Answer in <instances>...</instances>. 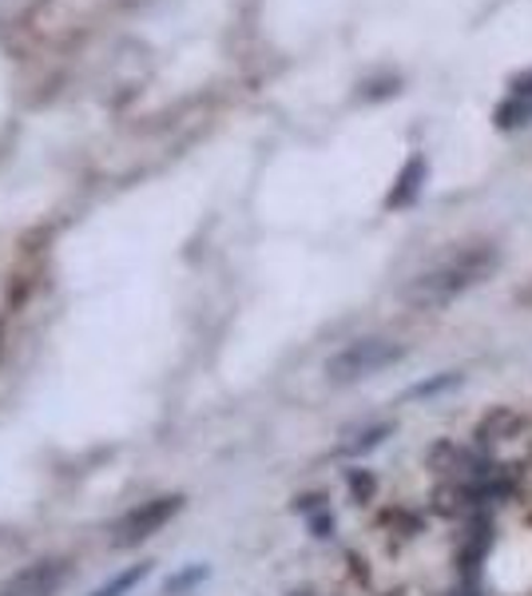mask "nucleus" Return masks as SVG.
Listing matches in <instances>:
<instances>
[{
  "label": "nucleus",
  "instance_id": "f257e3e1",
  "mask_svg": "<svg viewBox=\"0 0 532 596\" xmlns=\"http://www.w3.org/2000/svg\"><path fill=\"white\" fill-rule=\"evenodd\" d=\"M497 263H501V259H497L493 246H485V243L461 246V251H453L449 259H441L438 266H429L426 275L413 279V283H409V299L421 306L449 303L457 294H466L469 286L485 283Z\"/></svg>",
  "mask_w": 532,
  "mask_h": 596
},
{
  "label": "nucleus",
  "instance_id": "f03ea898",
  "mask_svg": "<svg viewBox=\"0 0 532 596\" xmlns=\"http://www.w3.org/2000/svg\"><path fill=\"white\" fill-rule=\"evenodd\" d=\"M401 354L406 351L390 339H358L326 362V378L338 382V386L361 382V378H370V374H381V370L393 366V362H401Z\"/></svg>",
  "mask_w": 532,
  "mask_h": 596
},
{
  "label": "nucleus",
  "instance_id": "7ed1b4c3",
  "mask_svg": "<svg viewBox=\"0 0 532 596\" xmlns=\"http://www.w3.org/2000/svg\"><path fill=\"white\" fill-rule=\"evenodd\" d=\"M183 509V497L180 493H167V497H152V502H143L140 509L127 513L120 525H115V545H140V541L155 537V533Z\"/></svg>",
  "mask_w": 532,
  "mask_h": 596
},
{
  "label": "nucleus",
  "instance_id": "20e7f679",
  "mask_svg": "<svg viewBox=\"0 0 532 596\" xmlns=\"http://www.w3.org/2000/svg\"><path fill=\"white\" fill-rule=\"evenodd\" d=\"M60 585H64V565L60 560H37V565L12 573L0 585V596H57Z\"/></svg>",
  "mask_w": 532,
  "mask_h": 596
},
{
  "label": "nucleus",
  "instance_id": "39448f33",
  "mask_svg": "<svg viewBox=\"0 0 532 596\" xmlns=\"http://www.w3.org/2000/svg\"><path fill=\"white\" fill-rule=\"evenodd\" d=\"M147 577H152V565H132V568H124V573H115L112 580H104V585L95 588V593H88V596H127Z\"/></svg>",
  "mask_w": 532,
  "mask_h": 596
},
{
  "label": "nucleus",
  "instance_id": "423d86ee",
  "mask_svg": "<svg viewBox=\"0 0 532 596\" xmlns=\"http://www.w3.org/2000/svg\"><path fill=\"white\" fill-rule=\"evenodd\" d=\"M421 180H426V163H421V160H409L406 171L398 175V188L390 191V208H401V203H409V199L418 195Z\"/></svg>",
  "mask_w": 532,
  "mask_h": 596
},
{
  "label": "nucleus",
  "instance_id": "0eeeda50",
  "mask_svg": "<svg viewBox=\"0 0 532 596\" xmlns=\"http://www.w3.org/2000/svg\"><path fill=\"white\" fill-rule=\"evenodd\" d=\"M497 120H501V128H516V123H529V120H532V88H529V92H513V100H509V104H501Z\"/></svg>",
  "mask_w": 532,
  "mask_h": 596
},
{
  "label": "nucleus",
  "instance_id": "6e6552de",
  "mask_svg": "<svg viewBox=\"0 0 532 596\" xmlns=\"http://www.w3.org/2000/svg\"><path fill=\"white\" fill-rule=\"evenodd\" d=\"M203 577H207V568H191V573H183V577L167 580V593H183V588L195 585V580H203Z\"/></svg>",
  "mask_w": 532,
  "mask_h": 596
}]
</instances>
